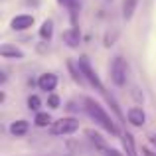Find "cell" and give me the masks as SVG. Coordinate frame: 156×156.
I'll return each mask as SVG.
<instances>
[{"label":"cell","mask_w":156,"mask_h":156,"mask_svg":"<svg viewBox=\"0 0 156 156\" xmlns=\"http://www.w3.org/2000/svg\"><path fill=\"white\" fill-rule=\"evenodd\" d=\"M0 55L2 57H14V59H22L24 57V51L16 46H10V44H4L0 48Z\"/></svg>","instance_id":"obj_10"},{"label":"cell","mask_w":156,"mask_h":156,"mask_svg":"<svg viewBox=\"0 0 156 156\" xmlns=\"http://www.w3.org/2000/svg\"><path fill=\"white\" fill-rule=\"evenodd\" d=\"M79 129V121L73 117H61L57 121H53L50 125V133L55 134V136H61V134H73Z\"/></svg>","instance_id":"obj_2"},{"label":"cell","mask_w":156,"mask_h":156,"mask_svg":"<svg viewBox=\"0 0 156 156\" xmlns=\"http://www.w3.org/2000/svg\"><path fill=\"white\" fill-rule=\"evenodd\" d=\"M105 156H122L119 150H115V148H107L105 150Z\"/></svg>","instance_id":"obj_19"},{"label":"cell","mask_w":156,"mask_h":156,"mask_svg":"<svg viewBox=\"0 0 156 156\" xmlns=\"http://www.w3.org/2000/svg\"><path fill=\"white\" fill-rule=\"evenodd\" d=\"M10 26H12V30H16V32L28 30V28L34 26V16H30V14H20V16H16V18L10 22Z\"/></svg>","instance_id":"obj_5"},{"label":"cell","mask_w":156,"mask_h":156,"mask_svg":"<svg viewBox=\"0 0 156 156\" xmlns=\"http://www.w3.org/2000/svg\"><path fill=\"white\" fill-rule=\"evenodd\" d=\"M126 117H129V122L133 126H142L146 122V115H144V111H142L140 107H133V109H129Z\"/></svg>","instance_id":"obj_7"},{"label":"cell","mask_w":156,"mask_h":156,"mask_svg":"<svg viewBox=\"0 0 156 156\" xmlns=\"http://www.w3.org/2000/svg\"><path fill=\"white\" fill-rule=\"evenodd\" d=\"M122 146H125L126 156H136V150H134V140H133V134H130V133H125V134H122Z\"/></svg>","instance_id":"obj_13"},{"label":"cell","mask_w":156,"mask_h":156,"mask_svg":"<svg viewBox=\"0 0 156 156\" xmlns=\"http://www.w3.org/2000/svg\"><path fill=\"white\" fill-rule=\"evenodd\" d=\"M83 103H85V111H87V115L101 126V129H105L109 134H119V129L115 126V122L111 121V117L107 115V111H105L99 103H97L95 99H91V97H85Z\"/></svg>","instance_id":"obj_1"},{"label":"cell","mask_w":156,"mask_h":156,"mask_svg":"<svg viewBox=\"0 0 156 156\" xmlns=\"http://www.w3.org/2000/svg\"><path fill=\"white\" fill-rule=\"evenodd\" d=\"M36 125H38V126H48V125H51V117H50V113H38V115H36Z\"/></svg>","instance_id":"obj_15"},{"label":"cell","mask_w":156,"mask_h":156,"mask_svg":"<svg viewBox=\"0 0 156 156\" xmlns=\"http://www.w3.org/2000/svg\"><path fill=\"white\" fill-rule=\"evenodd\" d=\"M48 105H50L51 109H59V97H57V95H50V97H48Z\"/></svg>","instance_id":"obj_18"},{"label":"cell","mask_w":156,"mask_h":156,"mask_svg":"<svg viewBox=\"0 0 156 156\" xmlns=\"http://www.w3.org/2000/svg\"><path fill=\"white\" fill-rule=\"evenodd\" d=\"M57 4L69 10V14H71V22H73V28H75V24H77V12H79V8H81L79 0H57Z\"/></svg>","instance_id":"obj_9"},{"label":"cell","mask_w":156,"mask_h":156,"mask_svg":"<svg viewBox=\"0 0 156 156\" xmlns=\"http://www.w3.org/2000/svg\"><path fill=\"white\" fill-rule=\"evenodd\" d=\"M28 126L30 125H28V121H24V119L22 121H14L10 125V133L14 134V136H24V134L28 133Z\"/></svg>","instance_id":"obj_11"},{"label":"cell","mask_w":156,"mask_h":156,"mask_svg":"<svg viewBox=\"0 0 156 156\" xmlns=\"http://www.w3.org/2000/svg\"><path fill=\"white\" fill-rule=\"evenodd\" d=\"M148 138H150V142H152V144L156 146V134H150V136H148Z\"/></svg>","instance_id":"obj_21"},{"label":"cell","mask_w":156,"mask_h":156,"mask_svg":"<svg viewBox=\"0 0 156 156\" xmlns=\"http://www.w3.org/2000/svg\"><path fill=\"white\" fill-rule=\"evenodd\" d=\"M126 73H129V65H126L125 57L117 55L111 63V79L117 87H122L126 83Z\"/></svg>","instance_id":"obj_4"},{"label":"cell","mask_w":156,"mask_h":156,"mask_svg":"<svg viewBox=\"0 0 156 156\" xmlns=\"http://www.w3.org/2000/svg\"><path fill=\"white\" fill-rule=\"evenodd\" d=\"M40 105H42V101H40V97H38V95H32L30 99H28V107H30L32 111H38V109H40Z\"/></svg>","instance_id":"obj_17"},{"label":"cell","mask_w":156,"mask_h":156,"mask_svg":"<svg viewBox=\"0 0 156 156\" xmlns=\"http://www.w3.org/2000/svg\"><path fill=\"white\" fill-rule=\"evenodd\" d=\"M87 134H89V136H91V140H93V142H95V144H97V146H99V148H101V150H107V144H105V140H103V138H101V136H99V134H95V133H93V130H89V133H87Z\"/></svg>","instance_id":"obj_16"},{"label":"cell","mask_w":156,"mask_h":156,"mask_svg":"<svg viewBox=\"0 0 156 156\" xmlns=\"http://www.w3.org/2000/svg\"><path fill=\"white\" fill-rule=\"evenodd\" d=\"M61 38H63V42L67 44L69 48H77V46H79V42H81L79 28H69V30H65Z\"/></svg>","instance_id":"obj_8"},{"label":"cell","mask_w":156,"mask_h":156,"mask_svg":"<svg viewBox=\"0 0 156 156\" xmlns=\"http://www.w3.org/2000/svg\"><path fill=\"white\" fill-rule=\"evenodd\" d=\"M51 34H53V22L51 20H46L40 28V38L42 40H51Z\"/></svg>","instance_id":"obj_14"},{"label":"cell","mask_w":156,"mask_h":156,"mask_svg":"<svg viewBox=\"0 0 156 156\" xmlns=\"http://www.w3.org/2000/svg\"><path fill=\"white\" fill-rule=\"evenodd\" d=\"M138 0H122V18L130 20L134 16V10H136Z\"/></svg>","instance_id":"obj_12"},{"label":"cell","mask_w":156,"mask_h":156,"mask_svg":"<svg viewBox=\"0 0 156 156\" xmlns=\"http://www.w3.org/2000/svg\"><path fill=\"white\" fill-rule=\"evenodd\" d=\"M142 156H156V152H152L150 148H146V146H144V148H142Z\"/></svg>","instance_id":"obj_20"},{"label":"cell","mask_w":156,"mask_h":156,"mask_svg":"<svg viewBox=\"0 0 156 156\" xmlns=\"http://www.w3.org/2000/svg\"><path fill=\"white\" fill-rule=\"evenodd\" d=\"M77 65H79L81 73H83V79H87L89 83H91L93 87L97 89V91H99V93H103V95H105L107 91H105L103 83H101L99 75H97V73H95V69H93V67H91V63H89V57L81 55V57H79V63H77Z\"/></svg>","instance_id":"obj_3"},{"label":"cell","mask_w":156,"mask_h":156,"mask_svg":"<svg viewBox=\"0 0 156 156\" xmlns=\"http://www.w3.org/2000/svg\"><path fill=\"white\" fill-rule=\"evenodd\" d=\"M38 87L42 89V91H53V89L57 87V75H53V73H44V75H40L38 79Z\"/></svg>","instance_id":"obj_6"}]
</instances>
